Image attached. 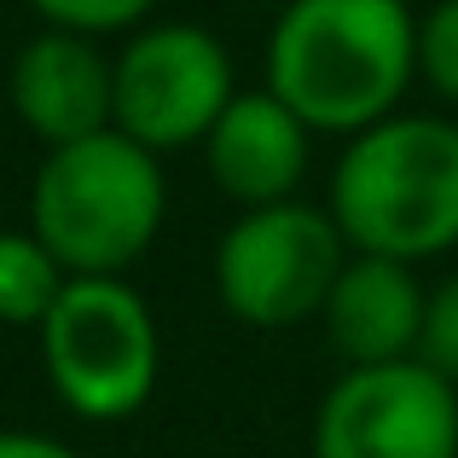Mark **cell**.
Wrapping results in <instances>:
<instances>
[{
  "mask_svg": "<svg viewBox=\"0 0 458 458\" xmlns=\"http://www.w3.org/2000/svg\"><path fill=\"white\" fill-rule=\"evenodd\" d=\"M424 296H429V284L418 279V267H406V261L348 256V267L336 273L331 296H325V308H319L325 343L343 360V371L418 360Z\"/></svg>",
  "mask_w": 458,
  "mask_h": 458,
  "instance_id": "obj_10",
  "label": "cell"
},
{
  "mask_svg": "<svg viewBox=\"0 0 458 458\" xmlns=\"http://www.w3.org/2000/svg\"><path fill=\"white\" fill-rule=\"evenodd\" d=\"M325 209L354 256L424 267L458 250V116L394 111L343 140Z\"/></svg>",
  "mask_w": 458,
  "mask_h": 458,
  "instance_id": "obj_2",
  "label": "cell"
},
{
  "mask_svg": "<svg viewBox=\"0 0 458 458\" xmlns=\"http://www.w3.org/2000/svg\"><path fill=\"white\" fill-rule=\"evenodd\" d=\"M70 273L30 226H0V325L41 331V319L64 296Z\"/></svg>",
  "mask_w": 458,
  "mask_h": 458,
  "instance_id": "obj_11",
  "label": "cell"
},
{
  "mask_svg": "<svg viewBox=\"0 0 458 458\" xmlns=\"http://www.w3.org/2000/svg\"><path fill=\"white\" fill-rule=\"evenodd\" d=\"M41 18V30H70L88 41H111V35H134L151 23L157 0H23Z\"/></svg>",
  "mask_w": 458,
  "mask_h": 458,
  "instance_id": "obj_12",
  "label": "cell"
},
{
  "mask_svg": "<svg viewBox=\"0 0 458 458\" xmlns=\"http://www.w3.org/2000/svg\"><path fill=\"white\" fill-rule=\"evenodd\" d=\"M6 105L41 151L111 128V53L70 30H35L6 64Z\"/></svg>",
  "mask_w": 458,
  "mask_h": 458,
  "instance_id": "obj_8",
  "label": "cell"
},
{
  "mask_svg": "<svg viewBox=\"0 0 458 458\" xmlns=\"http://www.w3.org/2000/svg\"><path fill=\"white\" fill-rule=\"evenodd\" d=\"M53 401L81 424H123L157 394L163 331L128 279H70L35 331Z\"/></svg>",
  "mask_w": 458,
  "mask_h": 458,
  "instance_id": "obj_4",
  "label": "cell"
},
{
  "mask_svg": "<svg viewBox=\"0 0 458 458\" xmlns=\"http://www.w3.org/2000/svg\"><path fill=\"white\" fill-rule=\"evenodd\" d=\"M313 128L273 99L267 88H238V99L221 111V123L203 140V168L215 191L238 209H267V203L302 198L313 168Z\"/></svg>",
  "mask_w": 458,
  "mask_h": 458,
  "instance_id": "obj_9",
  "label": "cell"
},
{
  "mask_svg": "<svg viewBox=\"0 0 458 458\" xmlns=\"http://www.w3.org/2000/svg\"><path fill=\"white\" fill-rule=\"evenodd\" d=\"M348 256L354 250L325 203L291 198L267 209H238L215 244V296L238 325L296 331L319 319Z\"/></svg>",
  "mask_w": 458,
  "mask_h": 458,
  "instance_id": "obj_5",
  "label": "cell"
},
{
  "mask_svg": "<svg viewBox=\"0 0 458 458\" xmlns=\"http://www.w3.org/2000/svg\"><path fill=\"white\" fill-rule=\"evenodd\" d=\"M418 366L436 371L441 383L458 389V273L429 284L424 296V331H418Z\"/></svg>",
  "mask_w": 458,
  "mask_h": 458,
  "instance_id": "obj_14",
  "label": "cell"
},
{
  "mask_svg": "<svg viewBox=\"0 0 458 458\" xmlns=\"http://www.w3.org/2000/svg\"><path fill=\"white\" fill-rule=\"evenodd\" d=\"M0 458H81V453L58 436H41V429H0Z\"/></svg>",
  "mask_w": 458,
  "mask_h": 458,
  "instance_id": "obj_15",
  "label": "cell"
},
{
  "mask_svg": "<svg viewBox=\"0 0 458 458\" xmlns=\"http://www.w3.org/2000/svg\"><path fill=\"white\" fill-rule=\"evenodd\" d=\"M313 458H458V389L418 360L343 371L313 412Z\"/></svg>",
  "mask_w": 458,
  "mask_h": 458,
  "instance_id": "obj_7",
  "label": "cell"
},
{
  "mask_svg": "<svg viewBox=\"0 0 458 458\" xmlns=\"http://www.w3.org/2000/svg\"><path fill=\"white\" fill-rule=\"evenodd\" d=\"M233 99V53L191 18H151L111 53V128L151 157L203 146Z\"/></svg>",
  "mask_w": 458,
  "mask_h": 458,
  "instance_id": "obj_6",
  "label": "cell"
},
{
  "mask_svg": "<svg viewBox=\"0 0 458 458\" xmlns=\"http://www.w3.org/2000/svg\"><path fill=\"white\" fill-rule=\"evenodd\" d=\"M250 6H273V12H279V6H291V0H250Z\"/></svg>",
  "mask_w": 458,
  "mask_h": 458,
  "instance_id": "obj_16",
  "label": "cell"
},
{
  "mask_svg": "<svg viewBox=\"0 0 458 458\" xmlns=\"http://www.w3.org/2000/svg\"><path fill=\"white\" fill-rule=\"evenodd\" d=\"M418 12L406 0H291L267 35V81L313 134L354 140L406 111Z\"/></svg>",
  "mask_w": 458,
  "mask_h": 458,
  "instance_id": "obj_1",
  "label": "cell"
},
{
  "mask_svg": "<svg viewBox=\"0 0 458 458\" xmlns=\"http://www.w3.org/2000/svg\"><path fill=\"white\" fill-rule=\"evenodd\" d=\"M168 221L163 157L105 128L76 146L41 151L30 180V233L70 279H128Z\"/></svg>",
  "mask_w": 458,
  "mask_h": 458,
  "instance_id": "obj_3",
  "label": "cell"
},
{
  "mask_svg": "<svg viewBox=\"0 0 458 458\" xmlns=\"http://www.w3.org/2000/svg\"><path fill=\"white\" fill-rule=\"evenodd\" d=\"M418 81L458 111V0L418 12Z\"/></svg>",
  "mask_w": 458,
  "mask_h": 458,
  "instance_id": "obj_13",
  "label": "cell"
}]
</instances>
